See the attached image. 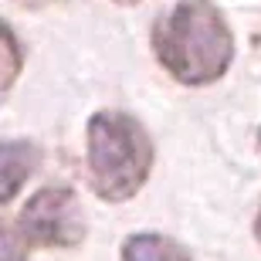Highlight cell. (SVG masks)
<instances>
[{
  "label": "cell",
  "instance_id": "cell-3",
  "mask_svg": "<svg viewBox=\"0 0 261 261\" xmlns=\"http://www.w3.org/2000/svg\"><path fill=\"white\" fill-rule=\"evenodd\" d=\"M14 227L31 248H75L85 241V211L71 187H41L20 207Z\"/></svg>",
  "mask_w": 261,
  "mask_h": 261
},
{
  "label": "cell",
  "instance_id": "cell-4",
  "mask_svg": "<svg viewBox=\"0 0 261 261\" xmlns=\"http://www.w3.org/2000/svg\"><path fill=\"white\" fill-rule=\"evenodd\" d=\"M41 166V146L31 139H4L0 146V203H14L20 187Z\"/></svg>",
  "mask_w": 261,
  "mask_h": 261
},
{
  "label": "cell",
  "instance_id": "cell-10",
  "mask_svg": "<svg viewBox=\"0 0 261 261\" xmlns=\"http://www.w3.org/2000/svg\"><path fill=\"white\" fill-rule=\"evenodd\" d=\"M254 146H258V153H261V126H258V136H254Z\"/></svg>",
  "mask_w": 261,
  "mask_h": 261
},
{
  "label": "cell",
  "instance_id": "cell-6",
  "mask_svg": "<svg viewBox=\"0 0 261 261\" xmlns=\"http://www.w3.org/2000/svg\"><path fill=\"white\" fill-rule=\"evenodd\" d=\"M20 68H24V44H20L14 24H4V95L14 88Z\"/></svg>",
  "mask_w": 261,
  "mask_h": 261
},
{
  "label": "cell",
  "instance_id": "cell-2",
  "mask_svg": "<svg viewBox=\"0 0 261 261\" xmlns=\"http://www.w3.org/2000/svg\"><path fill=\"white\" fill-rule=\"evenodd\" d=\"M156 146L146 126L122 109H98L85 126V170L92 194L106 203H126L146 187Z\"/></svg>",
  "mask_w": 261,
  "mask_h": 261
},
{
  "label": "cell",
  "instance_id": "cell-5",
  "mask_svg": "<svg viewBox=\"0 0 261 261\" xmlns=\"http://www.w3.org/2000/svg\"><path fill=\"white\" fill-rule=\"evenodd\" d=\"M119 254H122V261H194L180 241L166 238V234H156V231L129 234Z\"/></svg>",
  "mask_w": 261,
  "mask_h": 261
},
{
  "label": "cell",
  "instance_id": "cell-1",
  "mask_svg": "<svg viewBox=\"0 0 261 261\" xmlns=\"http://www.w3.org/2000/svg\"><path fill=\"white\" fill-rule=\"evenodd\" d=\"M156 65L184 88H207L234 65V31L214 0H173L149 31Z\"/></svg>",
  "mask_w": 261,
  "mask_h": 261
},
{
  "label": "cell",
  "instance_id": "cell-8",
  "mask_svg": "<svg viewBox=\"0 0 261 261\" xmlns=\"http://www.w3.org/2000/svg\"><path fill=\"white\" fill-rule=\"evenodd\" d=\"M254 241L261 244V207H258V214H254Z\"/></svg>",
  "mask_w": 261,
  "mask_h": 261
},
{
  "label": "cell",
  "instance_id": "cell-9",
  "mask_svg": "<svg viewBox=\"0 0 261 261\" xmlns=\"http://www.w3.org/2000/svg\"><path fill=\"white\" fill-rule=\"evenodd\" d=\"M112 4H119V7H139L143 0H112Z\"/></svg>",
  "mask_w": 261,
  "mask_h": 261
},
{
  "label": "cell",
  "instance_id": "cell-7",
  "mask_svg": "<svg viewBox=\"0 0 261 261\" xmlns=\"http://www.w3.org/2000/svg\"><path fill=\"white\" fill-rule=\"evenodd\" d=\"M0 244H4V261H28V248H31V244L17 234L14 224H4Z\"/></svg>",
  "mask_w": 261,
  "mask_h": 261
}]
</instances>
